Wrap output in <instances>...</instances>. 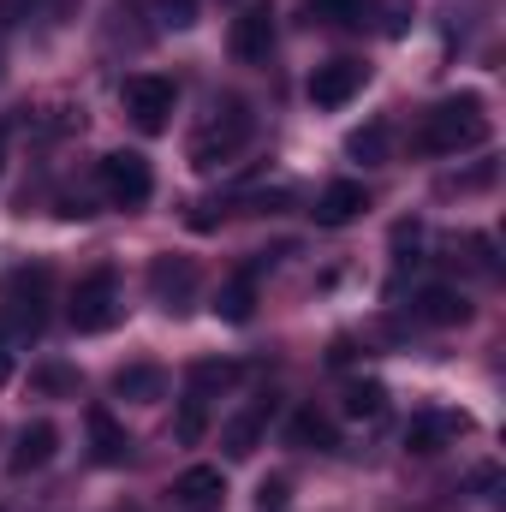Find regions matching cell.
Instances as JSON below:
<instances>
[{
    "mask_svg": "<svg viewBox=\"0 0 506 512\" xmlns=\"http://www.w3.org/2000/svg\"><path fill=\"white\" fill-rule=\"evenodd\" d=\"M471 143H489V114H483L477 96L441 102V108H429L423 126H417V149H423V155H459V149H471Z\"/></svg>",
    "mask_w": 506,
    "mask_h": 512,
    "instance_id": "obj_1",
    "label": "cell"
},
{
    "mask_svg": "<svg viewBox=\"0 0 506 512\" xmlns=\"http://www.w3.org/2000/svg\"><path fill=\"white\" fill-rule=\"evenodd\" d=\"M251 131H256V120H251V108H245V102H221V108H215V120L191 137V167H197V173L227 167V161L251 143Z\"/></svg>",
    "mask_w": 506,
    "mask_h": 512,
    "instance_id": "obj_2",
    "label": "cell"
},
{
    "mask_svg": "<svg viewBox=\"0 0 506 512\" xmlns=\"http://www.w3.org/2000/svg\"><path fill=\"white\" fill-rule=\"evenodd\" d=\"M120 316H126V304H120L114 268H96L90 280H78V292H72V328L78 334H108Z\"/></svg>",
    "mask_w": 506,
    "mask_h": 512,
    "instance_id": "obj_3",
    "label": "cell"
},
{
    "mask_svg": "<svg viewBox=\"0 0 506 512\" xmlns=\"http://www.w3.org/2000/svg\"><path fill=\"white\" fill-rule=\"evenodd\" d=\"M120 102H126L131 126L137 131H167V120H173V102H179V90H173V78H155V72H137V78H126V90H120Z\"/></svg>",
    "mask_w": 506,
    "mask_h": 512,
    "instance_id": "obj_4",
    "label": "cell"
},
{
    "mask_svg": "<svg viewBox=\"0 0 506 512\" xmlns=\"http://www.w3.org/2000/svg\"><path fill=\"white\" fill-rule=\"evenodd\" d=\"M102 191L120 209H143L155 197V173H149V161L137 149H114V155H102Z\"/></svg>",
    "mask_w": 506,
    "mask_h": 512,
    "instance_id": "obj_5",
    "label": "cell"
},
{
    "mask_svg": "<svg viewBox=\"0 0 506 512\" xmlns=\"http://www.w3.org/2000/svg\"><path fill=\"white\" fill-rule=\"evenodd\" d=\"M149 292H155V304L161 310H185L191 298H197V262L191 256H155L149 262Z\"/></svg>",
    "mask_w": 506,
    "mask_h": 512,
    "instance_id": "obj_6",
    "label": "cell"
},
{
    "mask_svg": "<svg viewBox=\"0 0 506 512\" xmlns=\"http://www.w3.org/2000/svg\"><path fill=\"white\" fill-rule=\"evenodd\" d=\"M364 78H370L364 60H328V66L310 72V102H316V108H346V102L364 90Z\"/></svg>",
    "mask_w": 506,
    "mask_h": 512,
    "instance_id": "obj_7",
    "label": "cell"
},
{
    "mask_svg": "<svg viewBox=\"0 0 506 512\" xmlns=\"http://www.w3.org/2000/svg\"><path fill=\"white\" fill-rule=\"evenodd\" d=\"M221 501H227V477L215 465H191L173 477V507L179 512H221Z\"/></svg>",
    "mask_w": 506,
    "mask_h": 512,
    "instance_id": "obj_8",
    "label": "cell"
},
{
    "mask_svg": "<svg viewBox=\"0 0 506 512\" xmlns=\"http://www.w3.org/2000/svg\"><path fill=\"white\" fill-rule=\"evenodd\" d=\"M54 453H60V429H54V423H24V429L12 435L6 471H12V477H30V471H42Z\"/></svg>",
    "mask_w": 506,
    "mask_h": 512,
    "instance_id": "obj_9",
    "label": "cell"
},
{
    "mask_svg": "<svg viewBox=\"0 0 506 512\" xmlns=\"http://www.w3.org/2000/svg\"><path fill=\"white\" fill-rule=\"evenodd\" d=\"M465 429H471L465 411H429V417H411V423H405V447L429 459V453H441L447 441H459Z\"/></svg>",
    "mask_w": 506,
    "mask_h": 512,
    "instance_id": "obj_10",
    "label": "cell"
},
{
    "mask_svg": "<svg viewBox=\"0 0 506 512\" xmlns=\"http://www.w3.org/2000/svg\"><path fill=\"white\" fill-rule=\"evenodd\" d=\"M268 417H274V399L262 393L251 411H239V417H227V423H221V447H227V459H251L256 447H262Z\"/></svg>",
    "mask_w": 506,
    "mask_h": 512,
    "instance_id": "obj_11",
    "label": "cell"
},
{
    "mask_svg": "<svg viewBox=\"0 0 506 512\" xmlns=\"http://www.w3.org/2000/svg\"><path fill=\"white\" fill-rule=\"evenodd\" d=\"M227 42H233L239 60H268V48H274V6H245V12L233 18Z\"/></svg>",
    "mask_w": 506,
    "mask_h": 512,
    "instance_id": "obj_12",
    "label": "cell"
},
{
    "mask_svg": "<svg viewBox=\"0 0 506 512\" xmlns=\"http://www.w3.org/2000/svg\"><path fill=\"white\" fill-rule=\"evenodd\" d=\"M364 209H370V191H364L358 179H334V185L316 197V227H352Z\"/></svg>",
    "mask_w": 506,
    "mask_h": 512,
    "instance_id": "obj_13",
    "label": "cell"
},
{
    "mask_svg": "<svg viewBox=\"0 0 506 512\" xmlns=\"http://www.w3.org/2000/svg\"><path fill=\"white\" fill-rule=\"evenodd\" d=\"M90 453H96V465H126L131 453V435L120 429V417L108 411V405H90Z\"/></svg>",
    "mask_w": 506,
    "mask_h": 512,
    "instance_id": "obj_14",
    "label": "cell"
},
{
    "mask_svg": "<svg viewBox=\"0 0 506 512\" xmlns=\"http://www.w3.org/2000/svg\"><path fill=\"white\" fill-rule=\"evenodd\" d=\"M411 316L429 322V328H459V322L471 316V304H465L453 286H423V292L411 298Z\"/></svg>",
    "mask_w": 506,
    "mask_h": 512,
    "instance_id": "obj_15",
    "label": "cell"
},
{
    "mask_svg": "<svg viewBox=\"0 0 506 512\" xmlns=\"http://www.w3.org/2000/svg\"><path fill=\"white\" fill-rule=\"evenodd\" d=\"M286 441H292V447H310V453H334V447H340L334 423H328V417H322L316 405L292 411V423H286Z\"/></svg>",
    "mask_w": 506,
    "mask_h": 512,
    "instance_id": "obj_16",
    "label": "cell"
},
{
    "mask_svg": "<svg viewBox=\"0 0 506 512\" xmlns=\"http://www.w3.org/2000/svg\"><path fill=\"white\" fill-rule=\"evenodd\" d=\"M215 316H221V322H251V316H256V280H251V274H239V280H227V286H221Z\"/></svg>",
    "mask_w": 506,
    "mask_h": 512,
    "instance_id": "obj_17",
    "label": "cell"
},
{
    "mask_svg": "<svg viewBox=\"0 0 506 512\" xmlns=\"http://www.w3.org/2000/svg\"><path fill=\"white\" fill-rule=\"evenodd\" d=\"M114 393H120V399H137V405H149V399H161V370H155V364H126V370L114 376Z\"/></svg>",
    "mask_w": 506,
    "mask_h": 512,
    "instance_id": "obj_18",
    "label": "cell"
},
{
    "mask_svg": "<svg viewBox=\"0 0 506 512\" xmlns=\"http://www.w3.org/2000/svg\"><path fill=\"white\" fill-rule=\"evenodd\" d=\"M239 382V364H221V358H203V364H191V393L197 399H209V393H221V387Z\"/></svg>",
    "mask_w": 506,
    "mask_h": 512,
    "instance_id": "obj_19",
    "label": "cell"
},
{
    "mask_svg": "<svg viewBox=\"0 0 506 512\" xmlns=\"http://www.w3.org/2000/svg\"><path fill=\"white\" fill-rule=\"evenodd\" d=\"M387 411V387L381 382H352L346 387V417H358V423H370Z\"/></svg>",
    "mask_w": 506,
    "mask_h": 512,
    "instance_id": "obj_20",
    "label": "cell"
},
{
    "mask_svg": "<svg viewBox=\"0 0 506 512\" xmlns=\"http://www.w3.org/2000/svg\"><path fill=\"white\" fill-rule=\"evenodd\" d=\"M203 429H209V405H203L197 393H185V405H179V417H173L179 447H197V441H203Z\"/></svg>",
    "mask_w": 506,
    "mask_h": 512,
    "instance_id": "obj_21",
    "label": "cell"
},
{
    "mask_svg": "<svg viewBox=\"0 0 506 512\" xmlns=\"http://www.w3.org/2000/svg\"><path fill=\"white\" fill-rule=\"evenodd\" d=\"M370 6L376 0H310V18H322V24H364Z\"/></svg>",
    "mask_w": 506,
    "mask_h": 512,
    "instance_id": "obj_22",
    "label": "cell"
},
{
    "mask_svg": "<svg viewBox=\"0 0 506 512\" xmlns=\"http://www.w3.org/2000/svg\"><path fill=\"white\" fill-rule=\"evenodd\" d=\"M30 387H36L42 399H72V393H78V370H66V364H42V370L30 376Z\"/></svg>",
    "mask_w": 506,
    "mask_h": 512,
    "instance_id": "obj_23",
    "label": "cell"
},
{
    "mask_svg": "<svg viewBox=\"0 0 506 512\" xmlns=\"http://www.w3.org/2000/svg\"><path fill=\"white\" fill-rule=\"evenodd\" d=\"M346 149H352V155H358V161H387V126H364V131H352V137H346Z\"/></svg>",
    "mask_w": 506,
    "mask_h": 512,
    "instance_id": "obj_24",
    "label": "cell"
},
{
    "mask_svg": "<svg viewBox=\"0 0 506 512\" xmlns=\"http://www.w3.org/2000/svg\"><path fill=\"white\" fill-rule=\"evenodd\" d=\"M155 12H161L167 30H191L197 24V0H155Z\"/></svg>",
    "mask_w": 506,
    "mask_h": 512,
    "instance_id": "obj_25",
    "label": "cell"
},
{
    "mask_svg": "<svg viewBox=\"0 0 506 512\" xmlns=\"http://www.w3.org/2000/svg\"><path fill=\"white\" fill-rule=\"evenodd\" d=\"M411 30V0H381V36H405Z\"/></svg>",
    "mask_w": 506,
    "mask_h": 512,
    "instance_id": "obj_26",
    "label": "cell"
},
{
    "mask_svg": "<svg viewBox=\"0 0 506 512\" xmlns=\"http://www.w3.org/2000/svg\"><path fill=\"white\" fill-rule=\"evenodd\" d=\"M280 507H286V477H268L256 489V512H280Z\"/></svg>",
    "mask_w": 506,
    "mask_h": 512,
    "instance_id": "obj_27",
    "label": "cell"
},
{
    "mask_svg": "<svg viewBox=\"0 0 506 512\" xmlns=\"http://www.w3.org/2000/svg\"><path fill=\"white\" fill-rule=\"evenodd\" d=\"M495 173H501L495 161H477L471 173H459V191H483V185H495Z\"/></svg>",
    "mask_w": 506,
    "mask_h": 512,
    "instance_id": "obj_28",
    "label": "cell"
},
{
    "mask_svg": "<svg viewBox=\"0 0 506 512\" xmlns=\"http://www.w3.org/2000/svg\"><path fill=\"white\" fill-rule=\"evenodd\" d=\"M352 358H358V346H352V340H334V346H328V364H352Z\"/></svg>",
    "mask_w": 506,
    "mask_h": 512,
    "instance_id": "obj_29",
    "label": "cell"
},
{
    "mask_svg": "<svg viewBox=\"0 0 506 512\" xmlns=\"http://www.w3.org/2000/svg\"><path fill=\"white\" fill-rule=\"evenodd\" d=\"M12 382V358H6V352H0V387Z\"/></svg>",
    "mask_w": 506,
    "mask_h": 512,
    "instance_id": "obj_30",
    "label": "cell"
},
{
    "mask_svg": "<svg viewBox=\"0 0 506 512\" xmlns=\"http://www.w3.org/2000/svg\"><path fill=\"white\" fill-rule=\"evenodd\" d=\"M0 155H6V137H0Z\"/></svg>",
    "mask_w": 506,
    "mask_h": 512,
    "instance_id": "obj_31",
    "label": "cell"
}]
</instances>
